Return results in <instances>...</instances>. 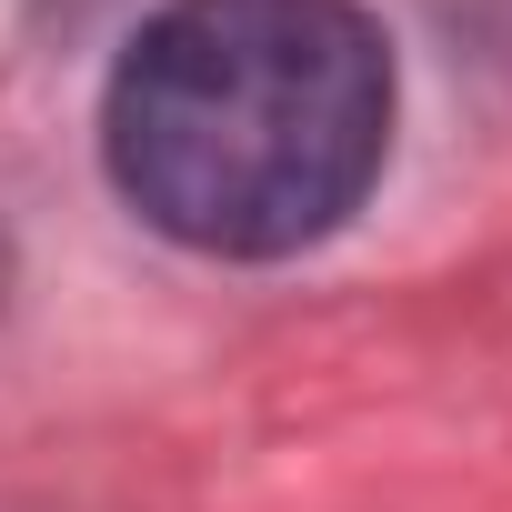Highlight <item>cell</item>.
Here are the masks:
<instances>
[{
  "mask_svg": "<svg viewBox=\"0 0 512 512\" xmlns=\"http://www.w3.org/2000/svg\"><path fill=\"white\" fill-rule=\"evenodd\" d=\"M392 151V41L362 0H161L111 61V191L181 251L282 262L362 211Z\"/></svg>",
  "mask_w": 512,
  "mask_h": 512,
  "instance_id": "1",
  "label": "cell"
}]
</instances>
